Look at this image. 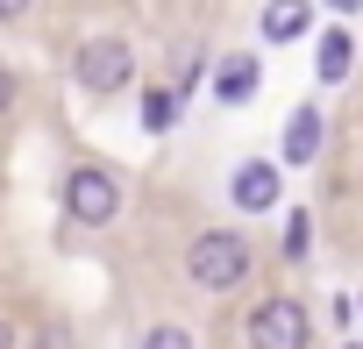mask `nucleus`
<instances>
[{
	"label": "nucleus",
	"mask_w": 363,
	"mask_h": 349,
	"mask_svg": "<svg viewBox=\"0 0 363 349\" xmlns=\"http://www.w3.org/2000/svg\"><path fill=\"white\" fill-rule=\"evenodd\" d=\"M186 278H193L200 292H235V285L250 278V243H242L235 228L193 236V243H186Z\"/></svg>",
	"instance_id": "1"
},
{
	"label": "nucleus",
	"mask_w": 363,
	"mask_h": 349,
	"mask_svg": "<svg viewBox=\"0 0 363 349\" xmlns=\"http://www.w3.org/2000/svg\"><path fill=\"white\" fill-rule=\"evenodd\" d=\"M72 79H79V93H93V100L128 93V86H135V50H128V36H86V43L72 50Z\"/></svg>",
	"instance_id": "2"
},
{
	"label": "nucleus",
	"mask_w": 363,
	"mask_h": 349,
	"mask_svg": "<svg viewBox=\"0 0 363 349\" xmlns=\"http://www.w3.org/2000/svg\"><path fill=\"white\" fill-rule=\"evenodd\" d=\"M65 214L79 221V228H114V214H121V179L107 164H72L65 171Z\"/></svg>",
	"instance_id": "3"
},
{
	"label": "nucleus",
	"mask_w": 363,
	"mask_h": 349,
	"mask_svg": "<svg viewBox=\"0 0 363 349\" xmlns=\"http://www.w3.org/2000/svg\"><path fill=\"white\" fill-rule=\"evenodd\" d=\"M242 335H250V349H306L313 321H306L299 299H257V314L242 321Z\"/></svg>",
	"instance_id": "4"
},
{
	"label": "nucleus",
	"mask_w": 363,
	"mask_h": 349,
	"mask_svg": "<svg viewBox=\"0 0 363 349\" xmlns=\"http://www.w3.org/2000/svg\"><path fill=\"white\" fill-rule=\"evenodd\" d=\"M228 200H235L242 214H271V207H278V164L242 157V164H235V179H228Z\"/></svg>",
	"instance_id": "5"
},
{
	"label": "nucleus",
	"mask_w": 363,
	"mask_h": 349,
	"mask_svg": "<svg viewBox=\"0 0 363 349\" xmlns=\"http://www.w3.org/2000/svg\"><path fill=\"white\" fill-rule=\"evenodd\" d=\"M257 86H264V65H257V57H242V50H235V57H221V65H214V100H221V107H250V100H257Z\"/></svg>",
	"instance_id": "6"
},
{
	"label": "nucleus",
	"mask_w": 363,
	"mask_h": 349,
	"mask_svg": "<svg viewBox=\"0 0 363 349\" xmlns=\"http://www.w3.org/2000/svg\"><path fill=\"white\" fill-rule=\"evenodd\" d=\"M278 150H285V164H306V157H320V107H313V100H299V107L285 114V135H278Z\"/></svg>",
	"instance_id": "7"
},
{
	"label": "nucleus",
	"mask_w": 363,
	"mask_h": 349,
	"mask_svg": "<svg viewBox=\"0 0 363 349\" xmlns=\"http://www.w3.org/2000/svg\"><path fill=\"white\" fill-rule=\"evenodd\" d=\"M313 36V0H264V43H299Z\"/></svg>",
	"instance_id": "8"
},
{
	"label": "nucleus",
	"mask_w": 363,
	"mask_h": 349,
	"mask_svg": "<svg viewBox=\"0 0 363 349\" xmlns=\"http://www.w3.org/2000/svg\"><path fill=\"white\" fill-rule=\"evenodd\" d=\"M349 65H356V36L335 22V29H320V50H313V72H320V86H335V79H349Z\"/></svg>",
	"instance_id": "9"
},
{
	"label": "nucleus",
	"mask_w": 363,
	"mask_h": 349,
	"mask_svg": "<svg viewBox=\"0 0 363 349\" xmlns=\"http://www.w3.org/2000/svg\"><path fill=\"white\" fill-rule=\"evenodd\" d=\"M178 100H186L178 86H150V93H143V128H150V135H164V128L178 121Z\"/></svg>",
	"instance_id": "10"
},
{
	"label": "nucleus",
	"mask_w": 363,
	"mask_h": 349,
	"mask_svg": "<svg viewBox=\"0 0 363 349\" xmlns=\"http://www.w3.org/2000/svg\"><path fill=\"white\" fill-rule=\"evenodd\" d=\"M306 250H313V214H306V207H292V214H285V257H292V264H306Z\"/></svg>",
	"instance_id": "11"
},
{
	"label": "nucleus",
	"mask_w": 363,
	"mask_h": 349,
	"mask_svg": "<svg viewBox=\"0 0 363 349\" xmlns=\"http://www.w3.org/2000/svg\"><path fill=\"white\" fill-rule=\"evenodd\" d=\"M143 349H200L178 321H157V328H143Z\"/></svg>",
	"instance_id": "12"
},
{
	"label": "nucleus",
	"mask_w": 363,
	"mask_h": 349,
	"mask_svg": "<svg viewBox=\"0 0 363 349\" xmlns=\"http://www.w3.org/2000/svg\"><path fill=\"white\" fill-rule=\"evenodd\" d=\"M15 93H22V86H15V72L0 65V114H15Z\"/></svg>",
	"instance_id": "13"
},
{
	"label": "nucleus",
	"mask_w": 363,
	"mask_h": 349,
	"mask_svg": "<svg viewBox=\"0 0 363 349\" xmlns=\"http://www.w3.org/2000/svg\"><path fill=\"white\" fill-rule=\"evenodd\" d=\"M29 8H36V0H0V22H22Z\"/></svg>",
	"instance_id": "14"
},
{
	"label": "nucleus",
	"mask_w": 363,
	"mask_h": 349,
	"mask_svg": "<svg viewBox=\"0 0 363 349\" xmlns=\"http://www.w3.org/2000/svg\"><path fill=\"white\" fill-rule=\"evenodd\" d=\"M328 8H335V15H356V8H363V0H328Z\"/></svg>",
	"instance_id": "15"
},
{
	"label": "nucleus",
	"mask_w": 363,
	"mask_h": 349,
	"mask_svg": "<svg viewBox=\"0 0 363 349\" xmlns=\"http://www.w3.org/2000/svg\"><path fill=\"white\" fill-rule=\"evenodd\" d=\"M0 349H8V321H0Z\"/></svg>",
	"instance_id": "16"
},
{
	"label": "nucleus",
	"mask_w": 363,
	"mask_h": 349,
	"mask_svg": "<svg viewBox=\"0 0 363 349\" xmlns=\"http://www.w3.org/2000/svg\"><path fill=\"white\" fill-rule=\"evenodd\" d=\"M342 349H363V342H342Z\"/></svg>",
	"instance_id": "17"
}]
</instances>
